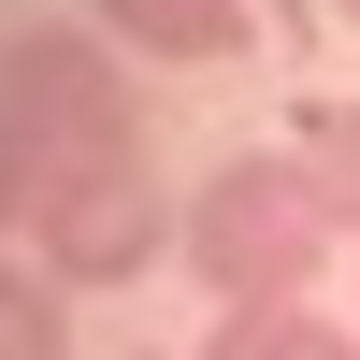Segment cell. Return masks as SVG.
I'll use <instances>...</instances> for the list:
<instances>
[{"mask_svg":"<svg viewBox=\"0 0 360 360\" xmlns=\"http://www.w3.org/2000/svg\"><path fill=\"white\" fill-rule=\"evenodd\" d=\"M173 245H188V274L217 288V317H231V303H303V288L332 274L346 217L317 202V173L288 159V144H274V159L245 144V159L202 173V202H188V231H173Z\"/></svg>","mask_w":360,"mask_h":360,"instance_id":"1","label":"cell"},{"mask_svg":"<svg viewBox=\"0 0 360 360\" xmlns=\"http://www.w3.org/2000/svg\"><path fill=\"white\" fill-rule=\"evenodd\" d=\"M0 130L29 144V173H115L144 159V101L115 72V29H15L0 44Z\"/></svg>","mask_w":360,"mask_h":360,"instance_id":"2","label":"cell"},{"mask_svg":"<svg viewBox=\"0 0 360 360\" xmlns=\"http://www.w3.org/2000/svg\"><path fill=\"white\" fill-rule=\"evenodd\" d=\"M173 231H188V217L159 202V173H144V159H115V173H58V188L29 202V259H44L58 288H130Z\"/></svg>","mask_w":360,"mask_h":360,"instance_id":"3","label":"cell"},{"mask_svg":"<svg viewBox=\"0 0 360 360\" xmlns=\"http://www.w3.org/2000/svg\"><path fill=\"white\" fill-rule=\"evenodd\" d=\"M101 29L144 44V58H245L259 0H101Z\"/></svg>","mask_w":360,"mask_h":360,"instance_id":"4","label":"cell"},{"mask_svg":"<svg viewBox=\"0 0 360 360\" xmlns=\"http://www.w3.org/2000/svg\"><path fill=\"white\" fill-rule=\"evenodd\" d=\"M202 360H360V332H346V317H317V303H231Z\"/></svg>","mask_w":360,"mask_h":360,"instance_id":"5","label":"cell"},{"mask_svg":"<svg viewBox=\"0 0 360 360\" xmlns=\"http://www.w3.org/2000/svg\"><path fill=\"white\" fill-rule=\"evenodd\" d=\"M288 159H303L317 202L360 231V101H303V115H288Z\"/></svg>","mask_w":360,"mask_h":360,"instance_id":"6","label":"cell"},{"mask_svg":"<svg viewBox=\"0 0 360 360\" xmlns=\"http://www.w3.org/2000/svg\"><path fill=\"white\" fill-rule=\"evenodd\" d=\"M0 360H72V288L0 259Z\"/></svg>","mask_w":360,"mask_h":360,"instance_id":"7","label":"cell"},{"mask_svg":"<svg viewBox=\"0 0 360 360\" xmlns=\"http://www.w3.org/2000/svg\"><path fill=\"white\" fill-rule=\"evenodd\" d=\"M29 202H44V173H29V144H15V130H0V231H15V217H29Z\"/></svg>","mask_w":360,"mask_h":360,"instance_id":"8","label":"cell"},{"mask_svg":"<svg viewBox=\"0 0 360 360\" xmlns=\"http://www.w3.org/2000/svg\"><path fill=\"white\" fill-rule=\"evenodd\" d=\"M332 15H346V29H360V0H332Z\"/></svg>","mask_w":360,"mask_h":360,"instance_id":"9","label":"cell"},{"mask_svg":"<svg viewBox=\"0 0 360 360\" xmlns=\"http://www.w3.org/2000/svg\"><path fill=\"white\" fill-rule=\"evenodd\" d=\"M130 360H159V346H130Z\"/></svg>","mask_w":360,"mask_h":360,"instance_id":"10","label":"cell"}]
</instances>
